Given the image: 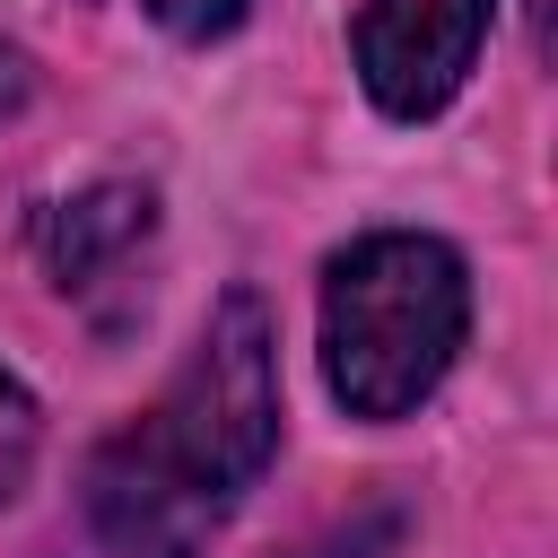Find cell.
<instances>
[{
	"mask_svg": "<svg viewBox=\"0 0 558 558\" xmlns=\"http://www.w3.org/2000/svg\"><path fill=\"white\" fill-rule=\"evenodd\" d=\"M279 453V357L253 288H227L148 418L96 445L87 523L113 558H201L218 514Z\"/></svg>",
	"mask_w": 558,
	"mask_h": 558,
	"instance_id": "cell-1",
	"label": "cell"
},
{
	"mask_svg": "<svg viewBox=\"0 0 558 558\" xmlns=\"http://www.w3.org/2000/svg\"><path fill=\"white\" fill-rule=\"evenodd\" d=\"M471 270L445 235H357L323 279V375L349 418H410L462 357Z\"/></svg>",
	"mask_w": 558,
	"mask_h": 558,
	"instance_id": "cell-2",
	"label": "cell"
},
{
	"mask_svg": "<svg viewBox=\"0 0 558 558\" xmlns=\"http://www.w3.org/2000/svg\"><path fill=\"white\" fill-rule=\"evenodd\" d=\"M497 0H366L357 9V78L392 122H427L453 105L488 44Z\"/></svg>",
	"mask_w": 558,
	"mask_h": 558,
	"instance_id": "cell-3",
	"label": "cell"
},
{
	"mask_svg": "<svg viewBox=\"0 0 558 558\" xmlns=\"http://www.w3.org/2000/svg\"><path fill=\"white\" fill-rule=\"evenodd\" d=\"M140 235H148V192H140V183H96V192H78V201H61V209L44 218V262H52L61 288H87V279H96L105 262H122Z\"/></svg>",
	"mask_w": 558,
	"mask_h": 558,
	"instance_id": "cell-4",
	"label": "cell"
},
{
	"mask_svg": "<svg viewBox=\"0 0 558 558\" xmlns=\"http://www.w3.org/2000/svg\"><path fill=\"white\" fill-rule=\"evenodd\" d=\"M35 445H44V410H35V392L0 366V506L26 488V471H35Z\"/></svg>",
	"mask_w": 558,
	"mask_h": 558,
	"instance_id": "cell-5",
	"label": "cell"
},
{
	"mask_svg": "<svg viewBox=\"0 0 558 558\" xmlns=\"http://www.w3.org/2000/svg\"><path fill=\"white\" fill-rule=\"evenodd\" d=\"M166 35H183V44H218V35H235L244 26V0H140Z\"/></svg>",
	"mask_w": 558,
	"mask_h": 558,
	"instance_id": "cell-6",
	"label": "cell"
}]
</instances>
